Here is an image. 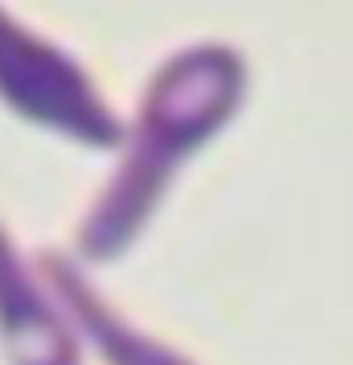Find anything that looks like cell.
Listing matches in <instances>:
<instances>
[{
  "label": "cell",
  "mask_w": 353,
  "mask_h": 365,
  "mask_svg": "<svg viewBox=\"0 0 353 365\" xmlns=\"http://www.w3.org/2000/svg\"><path fill=\"white\" fill-rule=\"evenodd\" d=\"M247 70L226 46H193L168 58L140 103L128 156L83 226V250L111 259L132 242L165 197L173 173L218 135L242 103Z\"/></svg>",
  "instance_id": "obj_1"
},
{
  "label": "cell",
  "mask_w": 353,
  "mask_h": 365,
  "mask_svg": "<svg viewBox=\"0 0 353 365\" xmlns=\"http://www.w3.org/2000/svg\"><path fill=\"white\" fill-rule=\"evenodd\" d=\"M0 95L25 119L66 132L70 140H83L91 148H111L123 140V128L95 91V83L58 46L25 34L4 13H0Z\"/></svg>",
  "instance_id": "obj_2"
},
{
  "label": "cell",
  "mask_w": 353,
  "mask_h": 365,
  "mask_svg": "<svg viewBox=\"0 0 353 365\" xmlns=\"http://www.w3.org/2000/svg\"><path fill=\"white\" fill-rule=\"evenodd\" d=\"M0 336L13 365H78L74 336L0 230Z\"/></svg>",
  "instance_id": "obj_3"
},
{
  "label": "cell",
  "mask_w": 353,
  "mask_h": 365,
  "mask_svg": "<svg viewBox=\"0 0 353 365\" xmlns=\"http://www.w3.org/2000/svg\"><path fill=\"white\" fill-rule=\"evenodd\" d=\"M41 267H46V279L53 283L58 299H62V304L70 308V316L83 324L86 336L99 345V353L107 357V365H189L185 357H177V353H168L165 345H156V341H148V336H140L135 329H128V324H123V320L86 287L83 275H78L66 259L50 255Z\"/></svg>",
  "instance_id": "obj_4"
}]
</instances>
